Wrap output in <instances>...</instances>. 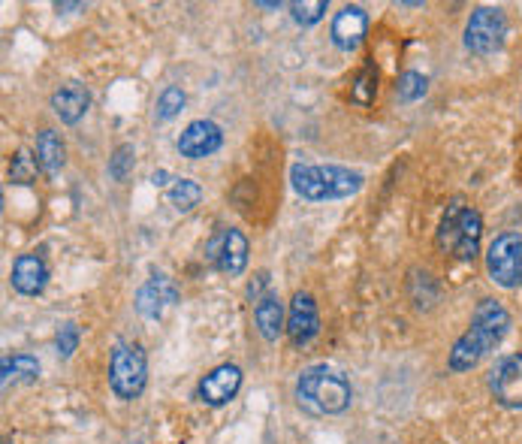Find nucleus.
I'll return each instance as SVG.
<instances>
[{"mask_svg": "<svg viewBox=\"0 0 522 444\" xmlns=\"http://www.w3.org/2000/svg\"><path fill=\"white\" fill-rule=\"evenodd\" d=\"M510 327V315L495 300H480L471 318V327L459 336V342L450 351V369L453 372H471L504 336Z\"/></svg>", "mask_w": 522, "mask_h": 444, "instance_id": "1", "label": "nucleus"}, {"mask_svg": "<svg viewBox=\"0 0 522 444\" xmlns=\"http://www.w3.org/2000/svg\"><path fill=\"white\" fill-rule=\"evenodd\" d=\"M296 399L311 414H341L351 405V384H347L344 375L326 366H314L302 372L296 384Z\"/></svg>", "mask_w": 522, "mask_h": 444, "instance_id": "2", "label": "nucleus"}, {"mask_svg": "<svg viewBox=\"0 0 522 444\" xmlns=\"http://www.w3.org/2000/svg\"><path fill=\"white\" fill-rule=\"evenodd\" d=\"M148 366L139 345H118L109 360V384L118 399H136L145 390Z\"/></svg>", "mask_w": 522, "mask_h": 444, "instance_id": "3", "label": "nucleus"}, {"mask_svg": "<svg viewBox=\"0 0 522 444\" xmlns=\"http://www.w3.org/2000/svg\"><path fill=\"white\" fill-rule=\"evenodd\" d=\"M504 37H507V19L498 7H480L471 13L465 28V46L474 55L480 58L495 55L504 46Z\"/></svg>", "mask_w": 522, "mask_h": 444, "instance_id": "4", "label": "nucleus"}, {"mask_svg": "<svg viewBox=\"0 0 522 444\" xmlns=\"http://www.w3.org/2000/svg\"><path fill=\"white\" fill-rule=\"evenodd\" d=\"M486 269L498 287H516L522 275V239L516 233L495 236L486 251Z\"/></svg>", "mask_w": 522, "mask_h": 444, "instance_id": "5", "label": "nucleus"}, {"mask_svg": "<svg viewBox=\"0 0 522 444\" xmlns=\"http://www.w3.org/2000/svg\"><path fill=\"white\" fill-rule=\"evenodd\" d=\"M176 303H179V287H176V281L166 278V275H154V278H151L148 284H142L139 293H136V312H139L145 321H160L163 312H166L169 306H176Z\"/></svg>", "mask_w": 522, "mask_h": 444, "instance_id": "6", "label": "nucleus"}, {"mask_svg": "<svg viewBox=\"0 0 522 444\" xmlns=\"http://www.w3.org/2000/svg\"><path fill=\"white\" fill-rule=\"evenodd\" d=\"M492 396L507 408H522V354L504 357L489 375Z\"/></svg>", "mask_w": 522, "mask_h": 444, "instance_id": "7", "label": "nucleus"}, {"mask_svg": "<svg viewBox=\"0 0 522 444\" xmlns=\"http://www.w3.org/2000/svg\"><path fill=\"white\" fill-rule=\"evenodd\" d=\"M221 142H224L221 127H218L215 121L200 118V121H191V124L185 127V133L179 136V152H182V158L200 161V158L215 155L218 148H221Z\"/></svg>", "mask_w": 522, "mask_h": 444, "instance_id": "8", "label": "nucleus"}, {"mask_svg": "<svg viewBox=\"0 0 522 444\" xmlns=\"http://www.w3.org/2000/svg\"><path fill=\"white\" fill-rule=\"evenodd\" d=\"M209 257L221 266V272L227 275H242L248 266V239L242 236V230H221L215 236V242L209 245Z\"/></svg>", "mask_w": 522, "mask_h": 444, "instance_id": "9", "label": "nucleus"}, {"mask_svg": "<svg viewBox=\"0 0 522 444\" xmlns=\"http://www.w3.org/2000/svg\"><path fill=\"white\" fill-rule=\"evenodd\" d=\"M320 330V318H317V303L311 293H296L290 303V318H287V336L296 348L308 345Z\"/></svg>", "mask_w": 522, "mask_h": 444, "instance_id": "10", "label": "nucleus"}, {"mask_svg": "<svg viewBox=\"0 0 522 444\" xmlns=\"http://www.w3.org/2000/svg\"><path fill=\"white\" fill-rule=\"evenodd\" d=\"M366 31H369V16L363 7H344L332 19V43L341 52H357L366 40Z\"/></svg>", "mask_w": 522, "mask_h": 444, "instance_id": "11", "label": "nucleus"}, {"mask_svg": "<svg viewBox=\"0 0 522 444\" xmlns=\"http://www.w3.org/2000/svg\"><path fill=\"white\" fill-rule=\"evenodd\" d=\"M239 387H242V369L233 363H224L200 381V399L218 408V405H227L239 393Z\"/></svg>", "mask_w": 522, "mask_h": 444, "instance_id": "12", "label": "nucleus"}, {"mask_svg": "<svg viewBox=\"0 0 522 444\" xmlns=\"http://www.w3.org/2000/svg\"><path fill=\"white\" fill-rule=\"evenodd\" d=\"M91 106V94L82 82H67L52 94V109L64 124H76Z\"/></svg>", "mask_w": 522, "mask_h": 444, "instance_id": "13", "label": "nucleus"}, {"mask_svg": "<svg viewBox=\"0 0 522 444\" xmlns=\"http://www.w3.org/2000/svg\"><path fill=\"white\" fill-rule=\"evenodd\" d=\"M49 284V266L43 263V257L37 254H22L13 263V287L25 296H37L43 293V287Z\"/></svg>", "mask_w": 522, "mask_h": 444, "instance_id": "14", "label": "nucleus"}, {"mask_svg": "<svg viewBox=\"0 0 522 444\" xmlns=\"http://www.w3.org/2000/svg\"><path fill=\"white\" fill-rule=\"evenodd\" d=\"M480 236H483V218L477 209L465 206L459 224H456V239H453V251L459 260H474L480 251Z\"/></svg>", "mask_w": 522, "mask_h": 444, "instance_id": "15", "label": "nucleus"}, {"mask_svg": "<svg viewBox=\"0 0 522 444\" xmlns=\"http://www.w3.org/2000/svg\"><path fill=\"white\" fill-rule=\"evenodd\" d=\"M254 321L260 327V336L266 342H275L281 327H284V306L275 293H266L263 300H257V309H254Z\"/></svg>", "mask_w": 522, "mask_h": 444, "instance_id": "16", "label": "nucleus"}, {"mask_svg": "<svg viewBox=\"0 0 522 444\" xmlns=\"http://www.w3.org/2000/svg\"><path fill=\"white\" fill-rule=\"evenodd\" d=\"M290 182H293V191L299 197H305V200H314V203L329 200V191H326V182H323L320 167H302V164H296L290 170Z\"/></svg>", "mask_w": 522, "mask_h": 444, "instance_id": "17", "label": "nucleus"}, {"mask_svg": "<svg viewBox=\"0 0 522 444\" xmlns=\"http://www.w3.org/2000/svg\"><path fill=\"white\" fill-rule=\"evenodd\" d=\"M323 173V182H326V191H329V200H341V197H351L363 188V176L360 173H351L344 167H320Z\"/></svg>", "mask_w": 522, "mask_h": 444, "instance_id": "18", "label": "nucleus"}, {"mask_svg": "<svg viewBox=\"0 0 522 444\" xmlns=\"http://www.w3.org/2000/svg\"><path fill=\"white\" fill-rule=\"evenodd\" d=\"M37 161L46 176H55L64 167V142L55 130H43L37 139Z\"/></svg>", "mask_w": 522, "mask_h": 444, "instance_id": "19", "label": "nucleus"}, {"mask_svg": "<svg viewBox=\"0 0 522 444\" xmlns=\"http://www.w3.org/2000/svg\"><path fill=\"white\" fill-rule=\"evenodd\" d=\"M0 375H4V387H10V384H28V381H37L40 378V363L31 354L4 357Z\"/></svg>", "mask_w": 522, "mask_h": 444, "instance_id": "20", "label": "nucleus"}, {"mask_svg": "<svg viewBox=\"0 0 522 444\" xmlns=\"http://www.w3.org/2000/svg\"><path fill=\"white\" fill-rule=\"evenodd\" d=\"M375 94H378V67H375V61H369L351 85V100L357 106H372Z\"/></svg>", "mask_w": 522, "mask_h": 444, "instance_id": "21", "label": "nucleus"}, {"mask_svg": "<svg viewBox=\"0 0 522 444\" xmlns=\"http://www.w3.org/2000/svg\"><path fill=\"white\" fill-rule=\"evenodd\" d=\"M203 200V188L194 179H176V185L169 188V203L179 212H191L194 206H200Z\"/></svg>", "mask_w": 522, "mask_h": 444, "instance_id": "22", "label": "nucleus"}, {"mask_svg": "<svg viewBox=\"0 0 522 444\" xmlns=\"http://www.w3.org/2000/svg\"><path fill=\"white\" fill-rule=\"evenodd\" d=\"M462 212H465V206H462V200L456 197V200H453V203L447 206V212H444V221H441V230H438V248H441V251H453L456 224H459Z\"/></svg>", "mask_w": 522, "mask_h": 444, "instance_id": "23", "label": "nucleus"}, {"mask_svg": "<svg viewBox=\"0 0 522 444\" xmlns=\"http://www.w3.org/2000/svg\"><path fill=\"white\" fill-rule=\"evenodd\" d=\"M37 167H40V161L28 152V148H22V152H16V158L10 164V179L16 185H31L37 179Z\"/></svg>", "mask_w": 522, "mask_h": 444, "instance_id": "24", "label": "nucleus"}, {"mask_svg": "<svg viewBox=\"0 0 522 444\" xmlns=\"http://www.w3.org/2000/svg\"><path fill=\"white\" fill-rule=\"evenodd\" d=\"M185 109V91L176 88V85H169L160 97H157V118L160 121H169V118H176L179 112Z\"/></svg>", "mask_w": 522, "mask_h": 444, "instance_id": "25", "label": "nucleus"}, {"mask_svg": "<svg viewBox=\"0 0 522 444\" xmlns=\"http://www.w3.org/2000/svg\"><path fill=\"white\" fill-rule=\"evenodd\" d=\"M396 94H399L402 103H414V100H420V97L426 94V76L417 73V70L402 73V76H399V85H396Z\"/></svg>", "mask_w": 522, "mask_h": 444, "instance_id": "26", "label": "nucleus"}, {"mask_svg": "<svg viewBox=\"0 0 522 444\" xmlns=\"http://www.w3.org/2000/svg\"><path fill=\"white\" fill-rule=\"evenodd\" d=\"M133 145H118L115 148V155H112V161H109V173H112V179L115 182H127V176L133 173Z\"/></svg>", "mask_w": 522, "mask_h": 444, "instance_id": "27", "label": "nucleus"}, {"mask_svg": "<svg viewBox=\"0 0 522 444\" xmlns=\"http://www.w3.org/2000/svg\"><path fill=\"white\" fill-rule=\"evenodd\" d=\"M290 13L299 25H314L326 13V0H305V4H290Z\"/></svg>", "mask_w": 522, "mask_h": 444, "instance_id": "28", "label": "nucleus"}, {"mask_svg": "<svg viewBox=\"0 0 522 444\" xmlns=\"http://www.w3.org/2000/svg\"><path fill=\"white\" fill-rule=\"evenodd\" d=\"M79 348V327L76 324H64L58 333V354L61 357H73V351Z\"/></svg>", "mask_w": 522, "mask_h": 444, "instance_id": "29", "label": "nucleus"}, {"mask_svg": "<svg viewBox=\"0 0 522 444\" xmlns=\"http://www.w3.org/2000/svg\"><path fill=\"white\" fill-rule=\"evenodd\" d=\"M266 281H269V272H257V278L248 284V296H251V300H254V296L266 287Z\"/></svg>", "mask_w": 522, "mask_h": 444, "instance_id": "30", "label": "nucleus"}, {"mask_svg": "<svg viewBox=\"0 0 522 444\" xmlns=\"http://www.w3.org/2000/svg\"><path fill=\"white\" fill-rule=\"evenodd\" d=\"M166 179H169V173H166V170H160V173H154V176H151V182H154L157 188H160V185H166Z\"/></svg>", "mask_w": 522, "mask_h": 444, "instance_id": "31", "label": "nucleus"}, {"mask_svg": "<svg viewBox=\"0 0 522 444\" xmlns=\"http://www.w3.org/2000/svg\"><path fill=\"white\" fill-rule=\"evenodd\" d=\"M519 284H522V275H519Z\"/></svg>", "mask_w": 522, "mask_h": 444, "instance_id": "32", "label": "nucleus"}]
</instances>
